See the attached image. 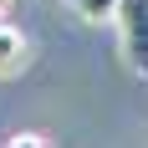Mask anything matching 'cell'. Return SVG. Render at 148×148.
Returning <instances> with one entry per match:
<instances>
[{
    "label": "cell",
    "mask_w": 148,
    "mask_h": 148,
    "mask_svg": "<svg viewBox=\"0 0 148 148\" xmlns=\"http://www.w3.org/2000/svg\"><path fill=\"white\" fill-rule=\"evenodd\" d=\"M26 56H31L26 31L10 26V21H0V77H15L21 66H26Z\"/></svg>",
    "instance_id": "2"
},
{
    "label": "cell",
    "mask_w": 148,
    "mask_h": 148,
    "mask_svg": "<svg viewBox=\"0 0 148 148\" xmlns=\"http://www.w3.org/2000/svg\"><path fill=\"white\" fill-rule=\"evenodd\" d=\"M112 21H118V36H123V56H128V66L148 77V0H118Z\"/></svg>",
    "instance_id": "1"
},
{
    "label": "cell",
    "mask_w": 148,
    "mask_h": 148,
    "mask_svg": "<svg viewBox=\"0 0 148 148\" xmlns=\"http://www.w3.org/2000/svg\"><path fill=\"white\" fill-rule=\"evenodd\" d=\"M5 143H10V148H21V143H26V148H36V143H46V138H41V133H10Z\"/></svg>",
    "instance_id": "4"
},
{
    "label": "cell",
    "mask_w": 148,
    "mask_h": 148,
    "mask_svg": "<svg viewBox=\"0 0 148 148\" xmlns=\"http://www.w3.org/2000/svg\"><path fill=\"white\" fill-rule=\"evenodd\" d=\"M5 10H10V0H0V21H5Z\"/></svg>",
    "instance_id": "5"
},
{
    "label": "cell",
    "mask_w": 148,
    "mask_h": 148,
    "mask_svg": "<svg viewBox=\"0 0 148 148\" xmlns=\"http://www.w3.org/2000/svg\"><path fill=\"white\" fill-rule=\"evenodd\" d=\"M72 5H77L82 21H92V26H97V21H112V10H118V0H72Z\"/></svg>",
    "instance_id": "3"
}]
</instances>
